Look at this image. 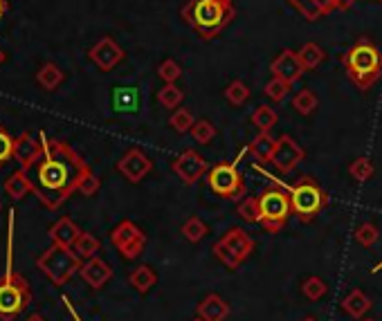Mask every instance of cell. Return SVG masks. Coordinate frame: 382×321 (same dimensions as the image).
<instances>
[{
  "label": "cell",
  "instance_id": "6da1fadb",
  "mask_svg": "<svg viewBox=\"0 0 382 321\" xmlns=\"http://www.w3.org/2000/svg\"><path fill=\"white\" fill-rule=\"evenodd\" d=\"M43 142V158L29 169L32 173V193L39 203L48 209H59L68 198L79 189V182L90 173V166L70 144L48 140L41 133Z\"/></svg>",
  "mask_w": 382,
  "mask_h": 321
},
{
  "label": "cell",
  "instance_id": "7a4b0ae2",
  "mask_svg": "<svg viewBox=\"0 0 382 321\" xmlns=\"http://www.w3.org/2000/svg\"><path fill=\"white\" fill-rule=\"evenodd\" d=\"M180 19L193 29L198 39L213 41L236 19V7L234 0H187V5L180 9Z\"/></svg>",
  "mask_w": 382,
  "mask_h": 321
},
{
  "label": "cell",
  "instance_id": "3957f363",
  "mask_svg": "<svg viewBox=\"0 0 382 321\" xmlns=\"http://www.w3.org/2000/svg\"><path fill=\"white\" fill-rule=\"evenodd\" d=\"M342 66L346 76L362 93H369L371 86L382 79V52L369 36L356 39L342 54Z\"/></svg>",
  "mask_w": 382,
  "mask_h": 321
},
{
  "label": "cell",
  "instance_id": "277c9868",
  "mask_svg": "<svg viewBox=\"0 0 382 321\" xmlns=\"http://www.w3.org/2000/svg\"><path fill=\"white\" fill-rule=\"evenodd\" d=\"M81 263L84 261L74 254L72 248L56 245V243H52V245L36 258V268L59 287L66 285L74 277V272L81 270Z\"/></svg>",
  "mask_w": 382,
  "mask_h": 321
},
{
  "label": "cell",
  "instance_id": "5b68a950",
  "mask_svg": "<svg viewBox=\"0 0 382 321\" xmlns=\"http://www.w3.org/2000/svg\"><path fill=\"white\" fill-rule=\"evenodd\" d=\"M290 193V205H293V213L301 223H313L319 211H324L328 205L326 191L317 185L313 178H301L297 185L286 187Z\"/></svg>",
  "mask_w": 382,
  "mask_h": 321
},
{
  "label": "cell",
  "instance_id": "8992f818",
  "mask_svg": "<svg viewBox=\"0 0 382 321\" xmlns=\"http://www.w3.org/2000/svg\"><path fill=\"white\" fill-rule=\"evenodd\" d=\"M29 301H32V290L21 274H16L9 265L0 279V319H16L25 310V305H29Z\"/></svg>",
  "mask_w": 382,
  "mask_h": 321
},
{
  "label": "cell",
  "instance_id": "52a82bcc",
  "mask_svg": "<svg viewBox=\"0 0 382 321\" xmlns=\"http://www.w3.org/2000/svg\"><path fill=\"white\" fill-rule=\"evenodd\" d=\"M258 213H261V223L266 227V232L279 234L286 220L293 213V205H290V193L279 191V189H266L258 193Z\"/></svg>",
  "mask_w": 382,
  "mask_h": 321
},
{
  "label": "cell",
  "instance_id": "ba28073f",
  "mask_svg": "<svg viewBox=\"0 0 382 321\" xmlns=\"http://www.w3.org/2000/svg\"><path fill=\"white\" fill-rule=\"evenodd\" d=\"M207 182L209 189L216 193L223 200H241L246 195V178L236 169V164L221 162L216 166H211L207 171Z\"/></svg>",
  "mask_w": 382,
  "mask_h": 321
},
{
  "label": "cell",
  "instance_id": "9c48e42d",
  "mask_svg": "<svg viewBox=\"0 0 382 321\" xmlns=\"http://www.w3.org/2000/svg\"><path fill=\"white\" fill-rule=\"evenodd\" d=\"M111 243L119 250V254L124 256L126 261H135V258L142 256V252H144L146 236L133 220H121L111 232Z\"/></svg>",
  "mask_w": 382,
  "mask_h": 321
},
{
  "label": "cell",
  "instance_id": "30bf717a",
  "mask_svg": "<svg viewBox=\"0 0 382 321\" xmlns=\"http://www.w3.org/2000/svg\"><path fill=\"white\" fill-rule=\"evenodd\" d=\"M286 3L293 5L299 11V16L308 23L322 21L333 11H348L356 5V3H351V0H286Z\"/></svg>",
  "mask_w": 382,
  "mask_h": 321
},
{
  "label": "cell",
  "instance_id": "8fae6325",
  "mask_svg": "<svg viewBox=\"0 0 382 321\" xmlns=\"http://www.w3.org/2000/svg\"><path fill=\"white\" fill-rule=\"evenodd\" d=\"M171 169L174 173L185 182V185H196L198 180H201L207 171H209V166H207V160L201 156L198 151L193 148H187L182 156H178L174 162H171Z\"/></svg>",
  "mask_w": 382,
  "mask_h": 321
},
{
  "label": "cell",
  "instance_id": "7c38bea8",
  "mask_svg": "<svg viewBox=\"0 0 382 321\" xmlns=\"http://www.w3.org/2000/svg\"><path fill=\"white\" fill-rule=\"evenodd\" d=\"M303 160V148L293 140L290 135H281L277 140V148H274V156H272V166L277 169L279 173H290L297 169V164Z\"/></svg>",
  "mask_w": 382,
  "mask_h": 321
},
{
  "label": "cell",
  "instance_id": "4fadbf2b",
  "mask_svg": "<svg viewBox=\"0 0 382 321\" xmlns=\"http://www.w3.org/2000/svg\"><path fill=\"white\" fill-rule=\"evenodd\" d=\"M88 56L101 72H111L121 63V61H124L126 54L111 36H104L88 50Z\"/></svg>",
  "mask_w": 382,
  "mask_h": 321
},
{
  "label": "cell",
  "instance_id": "5bb4252c",
  "mask_svg": "<svg viewBox=\"0 0 382 321\" xmlns=\"http://www.w3.org/2000/svg\"><path fill=\"white\" fill-rule=\"evenodd\" d=\"M117 171L129 182L137 185V182H142L153 171V162H151L149 156H144L140 148H131V151L124 153V158L117 162Z\"/></svg>",
  "mask_w": 382,
  "mask_h": 321
},
{
  "label": "cell",
  "instance_id": "9a60e30c",
  "mask_svg": "<svg viewBox=\"0 0 382 321\" xmlns=\"http://www.w3.org/2000/svg\"><path fill=\"white\" fill-rule=\"evenodd\" d=\"M270 72H272V76H279V79H283V81H288L290 86H293L295 81H299L303 76L306 68H303L301 58H299V52L281 50L277 54V58L270 63Z\"/></svg>",
  "mask_w": 382,
  "mask_h": 321
},
{
  "label": "cell",
  "instance_id": "2e32d148",
  "mask_svg": "<svg viewBox=\"0 0 382 321\" xmlns=\"http://www.w3.org/2000/svg\"><path fill=\"white\" fill-rule=\"evenodd\" d=\"M43 158V142H36L29 133H21L14 142V160L21 169L29 171Z\"/></svg>",
  "mask_w": 382,
  "mask_h": 321
},
{
  "label": "cell",
  "instance_id": "e0dca14e",
  "mask_svg": "<svg viewBox=\"0 0 382 321\" xmlns=\"http://www.w3.org/2000/svg\"><path fill=\"white\" fill-rule=\"evenodd\" d=\"M79 274H81V279H84L90 287H93V290H101L106 283H109V281L113 279V270H111V265L106 263V261H101L99 256L88 258V261H84Z\"/></svg>",
  "mask_w": 382,
  "mask_h": 321
},
{
  "label": "cell",
  "instance_id": "ac0fdd59",
  "mask_svg": "<svg viewBox=\"0 0 382 321\" xmlns=\"http://www.w3.org/2000/svg\"><path fill=\"white\" fill-rule=\"evenodd\" d=\"M221 240H223L232 252H236V256L241 258V261L250 258L252 252H254V238L246 232V229H241V227L229 229V232H227Z\"/></svg>",
  "mask_w": 382,
  "mask_h": 321
},
{
  "label": "cell",
  "instance_id": "d6986e66",
  "mask_svg": "<svg viewBox=\"0 0 382 321\" xmlns=\"http://www.w3.org/2000/svg\"><path fill=\"white\" fill-rule=\"evenodd\" d=\"M81 229L76 227V223L72 218H59L52 227H50V238L56 245H66V248H72L74 240L79 238Z\"/></svg>",
  "mask_w": 382,
  "mask_h": 321
},
{
  "label": "cell",
  "instance_id": "ffe728a7",
  "mask_svg": "<svg viewBox=\"0 0 382 321\" xmlns=\"http://www.w3.org/2000/svg\"><path fill=\"white\" fill-rule=\"evenodd\" d=\"M227 315H229V305L218 295H207L201 301V305H198V317H203L205 321H225Z\"/></svg>",
  "mask_w": 382,
  "mask_h": 321
},
{
  "label": "cell",
  "instance_id": "44dd1931",
  "mask_svg": "<svg viewBox=\"0 0 382 321\" xmlns=\"http://www.w3.org/2000/svg\"><path fill=\"white\" fill-rule=\"evenodd\" d=\"M371 305H373L371 299L366 297L362 290H351V292L342 299V310L353 319H362L371 310Z\"/></svg>",
  "mask_w": 382,
  "mask_h": 321
},
{
  "label": "cell",
  "instance_id": "7402d4cb",
  "mask_svg": "<svg viewBox=\"0 0 382 321\" xmlns=\"http://www.w3.org/2000/svg\"><path fill=\"white\" fill-rule=\"evenodd\" d=\"M32 189H34L32 178H29V173L25 169H19L16 173H11L5 180V193L11 198V200H21V198H25Z\"/></svg>",
  "mask_w": 382,
  "mask_h": 321
},
{
  "label": "cell",
  "instance_id": "603a6c76",
  "mask_svg": "<svg viewBox=\"0 0 382 321\" xmlns=\"http://www.w3.org/2000/svg\"><path fill=\"white\" fill-rule=\"evenodd\" d=\"M113 108L117 113H137V108H140V93H137V88H115Z\"/></svg>",
  "mask_w": 382,
  "mask_h": 321
},
{
  "label": "cell",
  "instance_id": "cb8c5ba5",
  "mask_svg": "<svg viewBox=\"0 0 382 321\" xmlns=\"http://www.w3.org/2000/svg\"><path fill=\"white\" fill-rule=\"evenodd\" d=\"M274 148H277V140H274L270 133H258L248 146V151L258 162H272Z\"/></svg>",
  "mask_w": 382,
  "mask_h": 321
},
{
  "label": "cell",
  "instance_id": "d4e9b609",
  "mask_svg": "<svg viewBox=\"0 0 382 321\" xmlns=\"http://www.w3.org/2000/svg\"><path fill=\"white\" fill-rule=\"evenodd\" d=\"M129 283H131L140 295H146L149 290L158 283V274H156V270L149 268V265H140V268H135V270L129 274Z\"/></svg>",
  "mask_w": 382,
  "mask_h": 321
},
{
  "label": "cell",
  "instance_id": "484cf974",
  "mask_svg": "<svg viewBox=\"0 0 382 321\" xmlns=\"http://www.w3.org/2000/svg\"><path fill=\"white\" fill-rule=\"evenodd\" d=\"M66 74L64 70H61L56 63H45L41 66V70L36 72V81L43 90H48V93H52V90H56L61 83H64Z\"/></svg>",
  "mask_w": 382,
  "mask_h": 321
},
{
  "label": "cell",
  "instance_id": "4316f807",
  "mask_svg": "<svg viewBox=\"0 0 382 321\" xmlns=\"http://www.w3.org/2000/svg\"><path fill=\"white\" fill-rule=\"evenodd\" d=\"M74 254L81 258V261H88V258H95L97 252L101 250V243L97 236H93L90 232H81L79 238L74 240V245H72Z\"/></svg>",
  "mask_w": 382,
  "mask_h": 321
},
{
  "label": "cell",
  "instance_id": "83f0119b",
  "mask_svg": "<svg viewBox=\"0 0 382 321\" xmlns=\"http://www.w3.org/2000/svg\"><path fill=\"white\" fill-rule=\"evenodd\" d=\"M185 101V90H182L178 83H164L162 90H158V103L162 108H169L176 111Z\"/></svg>",
  "mask_w": 382,
  "mask_h": 321
},
{
  "label": "cell",
  "instance_id": "f1b7e54d",
  "mask_svg": "<svg viewBox=\"0 0 382 321\" xmlns=\"http://www.w3.org/2000/svg\"><path fill=\"white\" fill-rule=\"evenodd\" d=\"M250 121L258 128V133H270L274 126H277L279 115L274 108H270V106H256V111L252 113Z\"/></svg>",
  "mask_w": 382,
  "mask_h": 321
},
{
  "label": "cell",
  "instance_id": "f546056e",
  "mask_svg": "<svg viewBox=\"0 0 382 321\" xmlns=\"http://www.w3.org/2000/svg\"><path fill=\"white\" fill-rule=\"evenodd\" d=\"M299 58H301V63H303L306 72H308V70H317L319 66L324 63L326 52L319 48L317 43H303L301 50H299Z\"/></svg>",
  "mask_w": 382,
  "mask_h": 321
},
{
  "label": "cell",
  "instance_id": "4dcf8cb0",
  "mask_svg": "<svg viewBox=\"0 0 382 321\" xmlns=\"http://www.w3.org/2000/svg\"><path fill=\"white\" fill-rule=\"evenodd\" d=\"M317 106H319V99H317V95L313 93V90H308V88L299 90V93L293 97V108L299 115H303V117L313 115L317 111Z\"/></svg>",
  "mask_w": 382,
  "mask_h": 321
},
{
  "label": "cell",
  "instance_id": "1f68e13d",
  "mask_svg": "<svg viewBox=\"0 0 382 321\" xmlns=\"http://www.w3.org/2000/svg\"><path fill=\"white\" fill-rule=\"evenodd\" d=\"M207 234H209V227L198 216L187 218L185 225H182V236H185L189 243H201Z\"/></svg>",
  "mask_w": 382,
  "mask_h": 321
},
{
  "label": "cell",
  "instance_id": "d6a6232c",
  "mask_svg": "<svg viewBox=\"0 0 382 321\" xmlns=\"http://www.w3.org/2000/svg\"><path fill=\"white\" fill-rule=\"evenodd\" d=\"M225 99L232 103V106H243V103L250 99V88H248V83H243L241 79L229 81L227 88H225Z\"/></svg>",
  "mask_w": 382,
  "mask_h": 321
},
{
  "label": "cell",
  "instance_id": "836d02e7",
  "mask_svg": "<svg viewBox=\"0 0 382 321\" xmlns=\"http://www.w3.org/2000/svg\"><path fill=\"white\" fill-rule=\"evenodd\" d=\"M191 137L196 144H209L216 137V126L209 119H196V124L191 126Z\"/></svg>",
  "mask_w": 382,
  "mask_h": 321
},
{
  "label": "cell",
  "instance_id": "e575fe53",
  "mask_svg": "<svg viewBox=\"0 0 382 321\" xmlns=\"http://www.w3.org/2000/svg\"><path fill=\"white\" fill-rule=\"evenodd\" d=\"M211 252H213V256L218 258V261L227 268V270H238L241 268V258L236 256V252H232L223 240H216L213 243V248H211Z\"/></svg>",
  "mask_w": 382,
  "mask_h": 321
},
{
  "label": "cell",
  "instance_id": "d590c367",
  "mask_svg": "<svg viewBox=\"0 0 382 321\" xmlns=\"http://www.w3.org/2000/svg\"><path fill=\"white\" fill-rule=\"evenodd\" d=\"M326 292H328V287H326V283L319 279V277H308V279L301 283V295L308 299V301L324 299Z\"/></svg>",
  "mask_w": 382,
  "mask_h": 321
},
{
  "label": "cell",
  "instance_id": "8d00e7d4",
  "mask_svg": "<svg viewBox=\"0 0 382 321\" xmlns=\"http://www.w3.org/2000/svg\"><path fill=\"white\" fill-rule=\"evenodd\" d=\"M288 93H290V83L283 81V79H279V76H272V79H270V81L266 83V88H263V95H266L272 103L283 101V99L288 97Z\"/></svg>",
  "mask_w": 382,
  "mask_h": 321
},
{
  "label": "cell",
  "instance_id": "74e56055",
  "mask_svg": "<svg viewBox=\"0 0 382 321\" xmlns=\"http://www.w3.org/2000/svg\"><path fill=\"white\" fill-rule=\"evenodd\" d=\"M193 124H196V119H193V113L189 108H176L174 115L169 117V126L176 133H189Z\"/></svg>",
  "mask_w": 382,
  "mask_h": 321
},
{
  "label": "cell",
  "instance_id": "f35d334b",
  "mask_svg": "<svg viewBox=\"0 0 382 321\" xmlns=\"http://www.w3.org/2000/svg\"><path fill=\"white\" fill-rule=\"evenodd\" d=\"M348 173H351V178H353L356 182H366V180H371V175L376 173L373 162H371V160H366V158H358V160L351 162Z\"/></svg>",
  "mask_w": 382,
  "mask_h": 321
},
{
  "label": "cell",
  "instance_id": "ab89813d",
  "mask_svg": "<svg viewBox=\"0 0 382 321\" xmlns=\"http://www.w3.org/2000/svg\"><path fill=\"white\" fill-rule=\"evenodd\" d=\"M380 232H378V227L373 223H362L356 227V240L360 243L362 248H371L376 245V240H378Z\"/></svg>",
  "mask_w": 382,
  "mask_h": 321
},
{
  "label": "cell",
  "instance_id": "60d3db41",
  "mask_svg": "<svg viewBox=\"0 0 382 321\" xmlns=\"http://www.w3.org/2000/svg\"><path fill=\"white\" fill-rule=\"evenodd\" d=\"M158 76L164 83H176L182 76V68L178 66V61L174 58H164L162 63L158 66Z\"/></svg>",
  "mask_w": 382,
  "mask_h": 321
},
{
  "label": "cell",
  "instance_id": "b9f144b4",
  "mask_svg": "<svg viewBox=\"0 0 382 321\" xmlns=\"http://www.w3.org/2000/svg\"><path fill=\"white\" fill-rule=\"evenodd\" d=\"M238 216L250 225L258 223V218H261V213H258V195L246 198V200L238 205Z\"/></svg>",
  "mask_w": 382,
  "mask_h": 321
},
{
  "label": "cell",
  "instance_id": "7bdbcfd3",
  "mask_svg": "<svg viewBox=\"0 0 382 321\" xmlns=\"http://www.w3.org/2000/svg\"><path fill=\"white\" fill-rule=\"evenodd\" d=\"M14 142L16 140H11V135L0 128V166H5L14 158Z\"/></svg>",
  "mask_w": 382,
  "mask_h": 321
},
{
  "label": "cell",
  "instance_id": "ee69618b",
  "mask_svg": "<svg viewBox=\"0 0 382 321\" xmlns=\"http://www.w3.org/2000/svg\"><path fill=\"white\" fill-rule=\"evenodd\" d=\"M99 189H101V180H99L93 171H90V173L79 182V189H76V191H79L81 195H86V198H90V195H95Z\"/></svg>",
  "mask_w": 382,
  "mask_h": 321
},
{
  "label": "cell",
  "instance_id": "f6af8a7d",
  "mask_svg": "<svg viewBox=\"0 0 382 321\" xmlns=\"http://www.w3.org/2000/svg\"><path fill=\"white\" fill-rule=\"evenodd\" d=\"M25 321H48V319H45L43 315H39V312H34V315H29Z\"/></svg>",
  "mask_w": 382,
  "mask_h": 321
},
{
  "label": "cell",
  "instance_id": "bcb514c9",
  "mask_svg": "<svg viewBox=\"0 0 382 321\" xmlns=\"http://www.w3.org/2000/svg\"><path fill=\"white\" fill-rule=\"evenodd\" d=\"M5 11H7V3H5V0H0V19L5 16Z\"/></svg>",
  "mask_w": 382,
  "mask_h": 321
},
{
  "label": "cell",
  "instance_id": "7dc6e473",
  "mask_svg": "<svg viewBox=\"0 0 382 321\" xmlns=\"http://www.w3.org/2000/svg\"><path fill=\"white\" fill-rule=\"evenodd\" d=\"M380 270H382V261H380V263H378V265H376V268H373V270H371V272H373V274H376V272H380Z\"/></svg>",
  "mask_w": 382,
  "mask_h": 321
},
{
  "label": "cell",
  "instance_id": "c3c4849f",
  "mask_svg": "<svg viewBox=\"0 0 382 321\" xmlns=\"http://www.w3.org/2000/svg\"><path fill=\"white\" fill-rule=\"evenodd\" d=\"M3 61H5V52H3V50H0V63H3Z\"/></svg>",
  "mask_w": 382,
  "mask_h": 321
},
{
  "label": "cell",
  "instance_id": "681fc988",
  "mask_svg": "<svg viewBox=\"0 0 382 321\" xmlns=\"http://www.w3.org/2000/svg\"><path fill=\"white\" fill-rule=\"evenodd\" d=\"M193 321H205V319H203V317H198V319H193Z\"/></svg>",
  "mask_w": 382,
  "mask_h": 321
},
{
  "label": "cell",
  "instance_id": "f907efd6",
  "mask_svg": "<svg viewBox=\"0 0 382 321\" xmlns=\"http://www.w3.org/2000/svg\"><path fill=\"white\" fill-rule=\"evenodd\" d=\"M303 321H315V319H313V317H308V319H303Z\"/></svg>",
  "mask_w": 382,
  "mask_h": 321
},
{
  "label": "cell",
  "instance_id": "816d5d0a",
  "mask_svg": "<svg viewBox=\"0 0 382 321\" xmlns=\"http://www.w3.org/2000/svg\"><path fill=\"white\" fill-rule=\"evenodd\" d=\"M362 321H376V319H362Z\"/></svg>",
  "mask_w": 382,
  "mask_h": 321
},
{
  "label": "cell",
  "instance_id": "f5cc1de1",
  "mask_svg": "<svg viewBox=\"0 0 382 321\" xmlns=\"http://www.w3.org/2000/svg\"><path fill=\"white\" fill-rule=\"evenodd\" d=\"M72 315H74V312H72ZM74 319H76V321H79V317H76V315H74Z\"/></svg>",
  "mask_w": 382,
  "mask_h": 321
},
{
  "label": "cell",
  "instance_id": "db71d44e",
  "mask_svg": "<svg viewBox=\"0 0 382 321\" xmlns=\"http://www.w3.org/2000/svg\"><path fill=\"white\" fill-rule=\"evenodd\" d=\"M0 209H3V203H0Z\"/></svg>",
  "mask_w": 382,
  "mask_h": 321
},
{
  "label": "cell",
  "instance_id": "11a10c76",
  "mask_svg": "<svg viewBox=\"0 0 382 321\" xmlns=\"http://www.w3.org/2000/svg\"><path fill=\"white\" fill-rule=\"evenodd\" d=\"M378 3H382V0H378Z\"/></svg>",
  "mask_w": 382,
  "mask_h": 321
}]
</instances>
